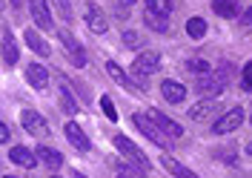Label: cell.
Masks as SVG:
<instances>
[{
    "label": "cell",
    "instance_id": "6da1fadb",
    "mask_svg": "<svg viewBox=\"0 0 252 178\" xmlns=\"http://www.w3.org/2000/svg\"><path fill=\"white\" fill-rule=\"evenodd\" d=\"M158 69H160V55H158V52H141V55L135 58V64H132V69H129V72L138 78V83H141V86H146V83H143V78H146V75H155Z\"/></svg>",
    "mask_w": 252,
    "mask_h": 178
},
{
    "label": "cell",
    "instance_id": "7a4b0ae2",
    "mask_svg": "<svg viewBox=\"0 0 252 178\" xmlns=\"http://www.w3.org/2000/svg\"><path fill=\"white\" fill-rule=\"evenodd\" d=\"M132 124H135V127H138V130H141L143 135L152 141V144L160 146V149H169V146H172V144H169L172 138H169V135H163V132L158 130V127H155V124H152V121H149L143 112H135V115H132Z\"/></svg>",
    "mask_w": 252,
    "mask_h": 178
},
{
    "label": "cell",
    "instance_id": "3957f363",
    "mask_svg": "<svg viewBox=\"0 0 252 178\" xmlns=\"http://www.w3.org/2000/svg\"><path fill=\"white\" fill-rule=\"evenodd\" d=\"M55 32H58L63 49H66V58L78 66V69H83V66H86V52H83V46L78 43V37L69 32V29H55Z\"/></svg>",
    "mask_w": 252,
    "mask_h": 178
},
{
    "label": "cell",
    "instance_id": "277c9868",
    "mask_svg": "<svg viewBox=\"0 0 252 178\" xmlns=\"http://www.w3.org/2000/svg\"><path fill=\"white\" fill-rule=\"evenodd\" d=\"M244 121H247V112H244L241 107H238V109H229V112H223L218 121L212 124V132H215V135H229V132L241 130Z\"/></svg>",
    "mask_w": 252,
    "mask_h": 178
},
{
    "label": "cell",
    "instance_id": "5b68a950",
    "mask_svg": "<svg viewBox=\"0 0 252 178\" xmlns=\"http://www.w3.org/2000/svg\"><path fill=\"white\" fill-rule=\"evenodd\" d=\"M106 72H109V78L118 83L121 89H129V92H135V95H143V92H146V86H141V83L135 81L132 75H126L124 69L115 64V61H109V64H106Z\"/></svg>",
    "mask_w": 252,
    "mask_h": 178
},
{
    "label": "cell",
    "instance_id": "8992f818",
    "mask_svg": "<svg viewBox=\"0 0 252 178\" xmlns=\"http://www.w3.org/2000/svg\"><path fill=\"white\" fill-rule=\"evenodd\" d=\"M152 124H155L158 130L163 132V135H169V138H184V127L181 124H175L169 115H163L160 109H149V112H143Z\"/></svg>",
    "mask_w": 252,
    "mask_h": 178
},
{
    "label": "cell",
    "instance_id": "52a82bcc",
    "mask_svg": "<svg viewBox=\"0 0 252 178\" xmlns=\"http://www.w3.org/2000/svg\"><path fill=\"white\" fill-rule=\"evenodd\" d=\"M83 23H86V29L92 35H106V17H103V12H100V6L97 3H86V9H83Z\"/></svg>",
    "mask_w": 252,
    "mask_h": 178
},
{
    "label": "cell",
    "instance_id": "ba28073f",
    "mask_svg": "<svg viewBox=\"0 0 252 178\" xmlns=\"http://www.w3.org/2000/svg\"><path fill=\"white\" fill-rule=\"evenodd\" d=\"M112 141H115V146H118V152H121L124 158H129V161H135V164H141L143 170H149V158H146V155H143L141 149H138V146L132 144V141H129L126 135H115Z\"/></svg>",
    "mask_w": 252,
    "mask_h": 178
},
{
    "label": "cell",
    "instance_id": "9c48e42d",
    "mask_svg": "<svg viewBox=\"0 0 252 178\" xmlns=\"http://www.w3.org/2000/svg\"><path fill=\"white\" fill-rule=\"evenodd\" d=\"M29 12L32 20L37 29H46V32H55V23H52V12H49L46 0H29Z\"/></svg>",
    "mask_w": 252,
    "mask_h": 178
},
{
    "label": "cell",
    "instance_id": "30bf717a",
    "mask_svg": "<svg viewBox=\"0 0 252 178\" xmlns=\"http://www.w3.org/2000/svg\"><path fill=\"white\" fill-rule=\"evenodd\" d=\"M20 124H23V130L29 132V135H37V138L49 135V124L43 121V115L34 112V109H23L20 112Z\"/></svg>",
    "mask_w": 252,
    "mask_h": 178
},
{
    "label": "cell",
    "instance_id": "8fae6325",
    "mask_svg": "<svg viewBox=\"0 0 252 178\" xmlns=\"http://www.w3.org/2000/svg\"><path fill=\"white\" fill-rule=\"evenodd\" d=\"M223 86H226V83H220L218 78H212V72H209V75H201V78L195 81V92L204 95V98H220L223 95Z\"/></svg>",
    "mask_w": 252,
    "mask_h": 178
},
{
    "label": "cell",
    "instance_id": "7c38bea8",
    "mask_svg": "<svg viewBox=\"0 0 252 178\" xmlns=\"http://www.w3.org/2000/svg\"><path fill=\"white\" fill-rule=\"evenodd\" d=\"M0 52H3V64H6V66H15L17 61H20V52H17V43H15V35H12V29H3Z\"/></svg>",
    "mask_w": 252,
    "mask_h": 178
},
{
    "label": "cell",
    "instance_id": "4fadbf2b",
    "mask_svg": "<svg viewBox=\"0 0 252 178\" xmlns=\"http://www.w3.org/2000/svg\"><path fill=\"white\" fill-rule=\"evenodd\" d=\"M218 104H220V98H204L201 104H195V107L189 109V118H192V121H209L212 115L218 112Z\"/></svg>",
    "mask_w": 252,
    "mask_h": 178
},
{
    "label": "cell",
    "instance_id": "5bb4252c",
    "mask_svg": "<svg viewBox=\"0 0 252 178\" xmlns=\"http://www.w3.org/2000/svg\"><path fill=\"white\" fill-rule=\"evenodd\" d=\"M9 158H12V164H17V167H23V170H34L37 167V155L32 152L29 146H12L9 149Z\"/></svg>",
    "mask_w": 252,
    "mask_h": 178
},
{
    "label": "cell",
    "instance_id": "9a60e30c",
    "mask_svg": "<svg viewBox=\"0 0 252 178\" xmlns=\"http://www.w3.org/2000/svg\"><path fill=\"white\" fill-rule=\"evenodd\" d=\"M23 37H26V46H29L34 55H40V58H49V55H52V46L46 43V37L37 32V29H26Z\"/></svg>",
    "mask_w": 252,
    "mask_h": 178
},
{
    "label": "cell",
    "instance_id": "2e32d148",
    "mask_svg": "<svg viewBox=\"0 0 252 178\" xmlns=\"http://www.w3.org/2000/svg\"><path fill=\"white\" fill-rule=\"evenodd\" d=\"M34 155H37V161L46 164L49 170H61V167H63V155L58 152V149H52L49 144L34 146Z\"/></svg>",
    "mask_w": 252,
    "mask_h": 178
},
{
    "label": "cell",
    "instance_id": "e0dca14e",
    "mask_svg": "<svg viewBox=\"0 0 252 178\" xmlns=\"http://www.w3.org/2000/svg\"><path fill=\"white\" fill-rule=\"evenodd\" d=\"M26 81H29V86H34V89H46L49 86V69L40 64H29L26 66Z\"/></svg>",
    "mask_w": 252,
    "mask_h": 178
},
{
    "label": "cell",
    "instance_id": "ac0fdd59",
    "mask_svg": "<svg viewBox=\"0 0 252 178\" xmlns=\"http://www.w3.org/2000/svg\"><path fill=\"white\" fill-rule=\"evenodd\" d=\"M160 95H163V101H169V104H181L187 98V86L181 81H163L160 83Z\"/></svg>",
    "mask_w": 252,
    "mask_h": 178
},
{
    "label": "cell",
    "instance_id": "d6986e66",
    "mask_svg": "<svg viewBox=\"0 0 252 178\" xmlns=\"http://www.w3.org/2000/svg\"><path fill=\"white\" fill-rule=\"evenodd\" d=\"M66 138H69V144L75 146V149H80V152H89L92 149V144H89V138H86V132L80 130L78 124H66Z\"/></svg>",
    "mask_w": 252,
    "mask_h": 178
},
{
    "label": "cell",
    "instance_id": "ffe728a7",
    "mask_svg": "<svg viewBox=\"0 0 252 178\" xmlns=\"http://www.w3.org/2000/svg\"><path fill=\"white\" fill-rule=\"evenodd\" d=\"M143 23H146L152 32H158V35H166V32H169V17H166V15H158V12H152V9H146V12H143Z\"/></svg>",
    "mask_w": 252,
    "mask_h": 178
},
{
    "label": "cell",
    "instance_id": "44dd1931",
    "mask_svg": "<svg viewBox=\"0 0 252 178\" xmlns=\"http://www.w3.org/2000/svg\"><path fill=\"white\" fill-rule=\"evenodd\" d=\"M112 167H115V173H126V176H146V170H143L141 164L129 161V158H112Z\"/></svg>",
    "mask_w": 252,
    "mask_h": 178
},
{
    "label": "cell",
    "instance_id": "7402d4cb",
    "mask_svg": "<svg viewBox=\"0 0 252 178\" xmlns=\"http://www.w3.org/2000/svg\"><path fill=\"white\" fill-rule=\"evenodd\" d=\"M212 12L218 17H238L241 15V6L235 0H212Z\"/></svg>",
    "mask_w": 252,
    "mask_h": 178
},
{
    "label": "cell",
    "instance_id": "603a6c76",
    "mask_svg": "<svg viewBox=\"0 0 252 178\" xmlns=\"http://www.w3.org/2000/svg\"><path fill=\"white\" fill-rule=\"evenodd\" d=\"M58 92H61V107L63 109H66V112L69 115H75L80 109V104L78 101H75V95H72V89H69V86H66V83H58Z\"/></svg>",
    "mask_w": 252,
    "mask_h": 178
},
{
    "label": "cell",
    "instance_id": "cb8c5ba5",
    "mask_svg": "<svg viewBox=\"0 0 252 178\" xmlns=\"http://www.w3.org/2000/svg\"><path fill=\"white\" fill-rule=\"evenodd\" d=\"M206 29H209V26H206L204 17H189V20H187V35L192 37V40H204Z\"/></svg>",
    "mask_w": 252,
    "mask_h": 178
},
{
    "label": "cell",
    "instance_id": "d4e9b609",
    "mask_svg": "<svg viewBox=\"0 0 252 178\" xmlns=\"http://www.w3.org/2000/svg\"><path fill=\"white\" fill-rule=\"evenodd\" d=\"M160 164L166 167V173H169V176H181V178H192V176H195L192 170H187L181 161H175V158H169V155H163V158H160Z\"/></svg>",
    "mask_w": 252,
    "mask_h": 178
},
{
    "label": "cell",
    "instance_id": "484cf974",
    "mask_svg": "<svg viewBox=\"0 0 252 178\" xmlns=\"http://www.w3.org/2000/svg\"><path fill=\"white\" fill-rule=\"evenodd\" d=\"M187 69L195 72V75H209V72H212V64L204 61V58H192V61H187Z\"/></svg>",
    "mask_w": 252,
    "mask_h": 178
},
{
    "label": "cell",
    "instance_id": "4316f807",
    "mask_svg": "<svg viewBox=\"0 0 252 178\" xmlns=\"http://www.w3.org/2000/svg\"><path fill=\"white\" fill-rule=\"evenodd\" d=\"M146 9H152L158 15H172V0H146Z\"/></svg>",
    "mask_w": 252,
    "mask_h": 178
},
{
    "label": "cell",
    "instance_id": "83f0119b",
    "mask_svg": "<svg viewBox=\"0 0 252 178\" xmlns=\"http://www.w3.org/2000/svg\"><path fill=\"white\" fill-rule=\"evenodd\" d=\"M52 6L58 9V15H61L66 23H69V20H75V12H72V3H69V0H52Z\"/></svg>",
    "mask_w": 252,
    "mask_h": 178
},
{
    "label": "cell",
    "instance_id": "f1b7e54d",
    "mask_svg": "<svg viewBox=\"0 0 252 178\" xmlns=\"http://www.w3.org/2000/svg\"><path fill=\"white\" fill-rule=\"evenodd\" d=\"M124 43L129 49H141L143 46V37L138 32H132V29H126V32H124Z\"/></svg>",
    "mask_w": 252,
    "mask_h": 178
},
{
    "label": "cell",
    "instance_id": "f546056e",
    "mask_svg": "<svg viewBox=\"0 0 252 178\" xmlns=\"http://www.w3.org/2000/svg\"><path fill=\"white\" fill-rule=\"evenodd\" d=\"M100 109L106 112V118H109V121H118V109H115V104H112V98H109V95L100 98Z\"/></svg>",
    "mask_w": 252,
    "mask_h": 178
},
{
    "label": "cell",
    "instance_id": "4dcf8cb0",
    "mask_svg": "<svg viewBox=\"0 0 252 178\" xmlns=\"http://www.w3.org/2000/svg\"><path fill=\"white\" fill-rule=\"evenodd\" d=\"M215 72H218V75H212V78H218L220 83H226L229 78H232V66H229V64H220Z\"/></svg>",
    "mask_w": 252,
    "mask_h": 178
},
{
    "label": "cell",
    "instance_id": "1f68e13d",
    "mask_svg": "<svg viewBox=\"0 0 252 178\" xmlns=\"http://www.w3.org/2000/svg\"><path fill=\"white\" fill-rule=\"evenodd\" d=\"M250 72H252V64H244V69H241V89L244 92H250Z\"/></svg>",
    "mask_w": 252,
    "mask_h": 178
},
{
    "label": "cell",
    "instance_id": "d6a6232c",
    "mask_svg": "<svg viewBox=\"0 0 252 178\" xmlns=\"http://www.w3.org/2000/svg\"><path fill=\"white\" fill-rule=\"evenodd\" d=\"M9 138H12V132H9V127L0 121V144H9Z\"/></svg>",
    "mask_w": 252,
    "mask_h": 178
},
{
    "label": "cell",
    "instance_id": "836d02e7",
    "mask_svg": "<svg viewBox=\"0 0 252 178\" xmlns=\"http://www.w3.org/2000/svg\"><path fill=\"white\" fill-rule=\"evenodd\" d=\"M118 3H121V6H124V9H129V6H135V3H138V0H118Z\"/></svg>",
    "mask_w": 252,
    "mask_h": 178
},
{
    "label": "cell",
    "instance_id": "e575fe53",
    "mask_svg": "<svg viewBox=\"0 0 252 178\" xmlns=\"http://www.w3.org/2000/svg\"><path fill=\"white\" fill-rule=\"evenodd\" d=\"M9 6H12V9H20V6H23V0H9Z\"/></svg>",
    "mask_w": 252,
    "mask_h": 178
},
{
    "label": "cell",
    "instance_id": "d590c367",
    "mask_svg": "<svg viewBox=\"0 0 252 178\" xmlns=\"http://www.w3.org/2000/svg\"><path fill=\"white\" fill-rule=\"evenodd\" d=\"M0 12H3V0H0Z\"/></svg>",
    "mask_w": 252,
    "mask_h": 178
}]
</instances>
